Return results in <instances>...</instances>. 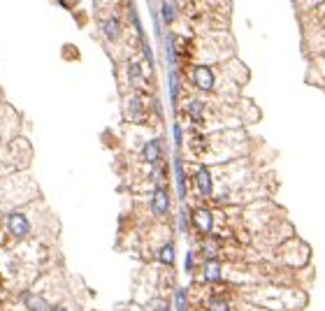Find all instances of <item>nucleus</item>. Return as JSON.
Segmentation results:
<instances>
[{
    "mask_svg": "<svg viewBox=\"0 0 325 311\" xmlns=\"http://www.w3.org/2000/svg\"><path fill=\"white\" fill-rule=\"evenodd\" d=\"M7 228H10V232L17 239H23V237L30 232V225H28L26 216H21V214H12L10 221H7Z\"/></svg>",
    "mask_w": 325,
    "mask_h": 311,
    "instance_id": "obj_1",
    "label": "nucleus"
},
{
    "mask_svg": "<svg viewBox=\"0 0 325 311\" xmlns=\"http://www.w3.org/2000/svg\"><path fill=\"white\" fill-rule=\"evenodd\" d=\"M193 79H195V86L202 88V91H211L214 88V75L207 67H195Z\"/></svg>",
    "mask_w": 325,
    "mask_h": 311,
    "instance_id": "obj_2",
    "label": "nucleus"
},
{
    "mask_svg": "<svg viewBox=\"0 0 325 311\" xmlns=\"http://www.w3.org/2000/svg\"><path fill=\"white\" fill-rule=\"evenodd\" d=\"M167 209H170V200H167V193L163 191V188H158V191L154 193V212L158 214V216H163V214H167Z\"/></svg>",
    "mask_w": 325,
    "mask_h": 311,
    "instance_id": "obj_3",
    "label": "nucleus"
},
{
    "mask_svg": "<svg viewBox=\"0 0 325 311\" xmlns=\"http://www.w3.org/2000/svg\"><path fill=\"white\" fill-rule=\"evenodd\" d=\"M193 219H195V225H198L202 232H209L211 230V214L207 212V209H198V212L193 214Z\"/></svg>",
    "mask_w": 325,
    "mask_h": 311,
    "instance_id": "obj_4",
    "label": "nucleus"
},
{
    "mask_svg": "<svg viewBox=\"0 0 325 311\" xmlns=\"http://www.w3.org/2000/svg\"><path fill=\"white\" fill-rule=\"evenodd\" d=\"M198 191L202 193V195H209L211 193V175L207 169H200L198 172Z\"/></svg>",
    "mask_w": 325,
    "mask_h": 311,
    "instance_id": "obj_5",
    "label": "nucleus"
},
{
    "mask_svg": "<svg viewBox=\"0 0 325 311\" xmlns=\"http://www.w3.org/2000/svg\"><path fill=\"white\" fill-rule=\"evenodd\" d=\"M204 277L209 279V281H219L221 279V265L216 260H209L204 262Z\"/></svg>",
    "mask_w": 325,
    "mask_h": 311,
    "instance_id": "obj_6",
    "label": "nucleus"
},
{
    "mask_svg": "<svg viewBox=\"0 0 325 311\" xmlns=\"http://www.w3.org/2000/svg\"><path fill=\"white\" fill-rule=\"evenodd\" d=\"M26 306L30 311H47L44 300H42V297H38V295H26Z\"/></svg>",
    "mask_w": 325,
    "mask_h": 311,
    "instance_id": "obj_7",
    "label": "nucleus"
},
{
    "mask_svg": "<svg viewBox=\"0 0 325 311\" xmlns=\"http://www.w3.org/2000/svg\"><path fill=\"white\" fill-rule=\"evenodd\" d=\"M158 156H160V144L156 142V140H154V142H149L147 147H144V158L149 160V163H154V160L158 158Z\"/></svg>",
    "mask_w": 325,
    "mask_h": 311,
    "instance_id": "obj_8",
    "label": "nucleus"
},
{
    "mask_svg": "<svg viewBox=\"0 0 325 311\" xmlns=\"http://www.w3.org/2000/svg\"><path fill=\"white\" fill-rule=\"evenodd\" d=\"M105 35L110 40H114V38H119V23L114 21V19H110V21L105 23Z\"/></svg>",
    "mask_w": 325,
    "mask_h": 311,
    "instance_id": "obj_9",
    "label": "nucleus"
},
{
    "mask_svg": "<svg viewBox=\"0 0 325 311\" xmlns=\"http://www.w3.org/2000/svg\"><path fill=\"white\" fill-rule=\"evenodd\" d=\"M160 260L170 265V262L174 260V249H172V246H163V249H160Z\"/></svg>",
    "mask_w": 325,
    "mask_h": 311,
    "instance_id": "obj_10",
    "label": "nucleus"
},
{
    "mask_svg": "<svg viewBox=\"0 0 325 311\" xmlns=\"http://www.w3.org/2000/svg\"><path fill=\"white\" fill-rule=\"evenodd\" d=\"M188 112H191V116H193V119H202V102H191Z\"/></svg>",
    "mask_w": 325,
    "mask_h": 311,
    "instance_id": "obj_11",
    "label": "nucleus"
},
{
    "mask_svg": "<svg viewBox=\"0 0 325 311\" xmlns=\"http://www.w3.org/2000/svg\"><path fill=\"white\" fill-rule=\"evenodd\" d=\"M209 311H230V309H228V304L223 300H211L209 302Z\"/></svg>",
    "mask_w": 325,
    "mask_h": 311,
    "instance_id": "obj_12",
    "label": "nucleus"
},
{
    "mask_svg": "<svg viewBox=\"0 0 325 311\" xmlns=\"http://www.w3.org/2000/svg\"><path fill=\"white\" fill-rule=\"evenodd\" d=\"M176 309L186 311V293L184 290H176Z\"/></svg>",
    "mask_w": 325,
    "mask_h": 311,
    "instance_id": "obj_13",
    "label": "nucleus"
},
{
    "mask_svg": "<svg viewBox=\"0 0 325 311\" xmlns=\"http://www.w3.org/2000/svg\"><path fill=\"white\" fill-rule=\"evenodd\" d=\"M149 311H167V304L163 300H151L149 302Z\"/></svg>",
    "mask_w": 325,
    "mask_h": 311,
    "instance_id": "obj_14",
    "label": "nucleus"
},
{
    "mask_svg": "<svg viewBox=\"0 0 325 311\" xmlns=\"http://www.w3.org/2000/svg\"><path fill=\"white\" fill-rule=\"evenodd\" d=\"M176 179H179V188H182L184 193V169H182V163L176 160Z\"/></svg>",
    "mask_w": 325,
    "mask_h": 311,
    "instance_id": "obj_15",
    "label": "nucleus"
},
{
    "mask_svg": "<svg viewBox=\"0 0 325 311\" xmlns=\"http://www.w3.org/2000/svg\"><path fill=\"white\" fill-rule=\"evenodd\" d=\"M163 17H165V21H172V19H174V12H172L170 5L163 7Z\"/></svg>",
    "mask_w": 325,
    "mask_h": 311,
    "instance_id": "obj_16",
    "label": "nucleus"
},
{
    "mask_svg": "<svg viewBox=\"0 0 325 311\" xmlns=\"http://www.w3.org/2000/svg\"><path fill=\"white\" fill-rule=\"evenodd\" d=\"M170 79H172V100H176V93H179L176 91V75H172Z\"/></svg>",
    "mask_w": 325,
    "mask_h": 311,
    "instance_id": "obj_17",
    "label": "nucleus"
},
{
    "mask_svg": "<svg viewBox=\"0 0 325 311\" xmlns=\"http://www.w3.org/2000/svg\"><path fill=\"white\" fill-rule=\"evenodd\" d=\"M174 140H176V144H182V130L179 128H174Z\"/></svg>",
    "mask_w": 325,
    "mask_h": 311,
    "instance_id": "obj_18",
    "label": "nucleus"
},
{
    "mask_svg": "<svg viewBox=\"0 0 325 311\" xmlns=\"http://www.w3.org/2000/svg\"><path fill=\"white\" fill-rule=\"evenodd\" d=\"M51 311H67V309H63V306H56V309H51Z\"/></svg>",
    "mask_w": 325,
    "mask_h": 311,
    "instance_id": "obj_19",
    "label": "nucleus"
}]
</instances>
